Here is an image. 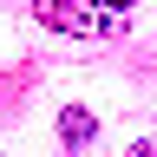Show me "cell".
<instances>
[{
	"label": "cell",
	"mask_w": 157,
	"mask_h": 157,
	"mask_svg": "<svg viewBox=\"0 0 157 157\" xmlns=\"http://www.w3.org/2000/svg\"><path fill=\"white\" fill-rule=\"evenodd\" d=\"M59 131H66V144L78 151V144H92V111L85 105H66V111H59Z\"/></svg>",
	"instance_id": "7a4b0ae2"
},
{
	"label": "cell",
	"mask_w": 157,
	"mask_h": 157,
	"mask_svg": "<svg viewBox=\"0 0 157 157\" xmlns=\"http://www.w3.org/2000/svg\"><path fill=\"white\" fill-rule=\"evenodd\" d=\"M33 13H39V26H52V33H78V39L111 33V20L98 13L92 0H33Z\"/></svg>",
	"instance_id": "6da1fadb"
},
{
	"label": "cell",
	"mask_w": 157,
	"mask_h": 157,
	"mask_svg": "<svg viewBox=\"0 0 157 157\" xmlns=\"http://www.w3.org/2000/svg\"><path fill=\"white\" fill-rule=\"evenodd\" d=\"M92 7H98V13H105V20H111V26H118V13H124V7H131V0H92Z\"/></svg>",
	"instance_id": "3957f363"
}]
</instances>
